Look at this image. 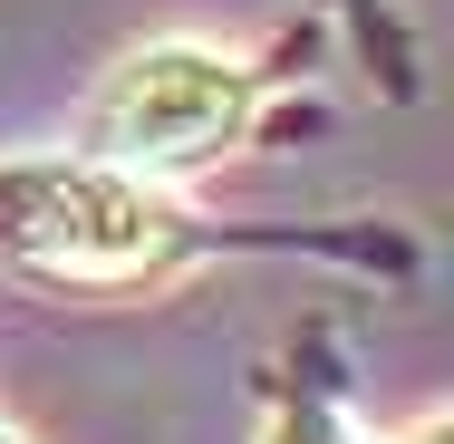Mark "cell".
Here are the masks:
<instances>
[{
    "instance_id": "cell-1",
    "label": "cell",
    "mask_w": 454,
    "mask_h": 444,
    "mask_svg": "<svg viewBox=\"0 0 454 444\" xmlns=\"http://www.w3.org/2000/svg\"><path fill=\"white\" fill-rule=\"evenodd\" d=\"M252 68L213 39H145L106 68V88L88 106V165H116L136 183H175L223 165L252 136Z\"/></svg>"
},
{
    "instance_id": "cell-2",
    "label": "cell",
    "mask_w": 454,
    "mask_h": 444,
    "mask_svg": "<svg viewBox=\"0 0 454 444\" xmlns=\"http://www.w3.org/2000/svg\"><path fill=\"white\" fill-rule=\"evenodd\" d=\"M0 252L49 280H155L193 252V222L155 183L68 155V165L0 175Z\"/></svg>"
},
{
    "instance_id": "cell-3",
    "label": "cell",
    "mask_w": 454,
    "mask_h": 444,
    "mask_svg": "<svg viewBox=\"0 0 454 444\" xmlns=\"http://www.w3.org/2000/svg\"><path fill=\"white\" fill-rule=\"evenodd\" d=\"M262 444H358V435H348V416H339V406L300 396V406H280V416H271V435H262Z\"/></svg>"
},
{
    "instance_id": "cell-4",
    "label": "cell",
    "mask_w": 454,
    "mask_h": 444,
    "mask_svg": "<svg viewBox=\"0 0 454 444\" xmlns=\"http://www.w3.org/2000/svg\"><path fill=\"white\" fill-rule=\"evenodd\" d=\"M396 444H454V425H445V416H426L416 435H396Z\"/></svg>"
},
{
    "instance_id": "cell-5",
    "label": "cell",
    "mask_w": 454,
    "mask_h": 444,
    "mask_svg": "<svg viewBox=\"0 0 454 444\" xmlns=\"http://www.w3.org/2000/svg\"><path fill=\"white\" fill-rule=\"evenodd\" d=\"M0 444H10V435H0Z\"/></svg>"
}]
</instances>
